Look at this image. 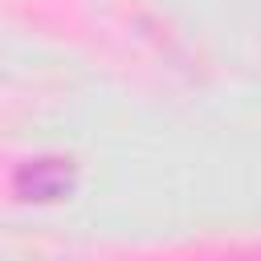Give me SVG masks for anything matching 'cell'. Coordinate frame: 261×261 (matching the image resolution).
I'll list each match as a JSON object with an SVG mask.
<instances>
[{"label":"cell","instance_id":"6da1fadb","mask_svg":"<svg viewBox=\"0 0 261 261\" xmlns=\"http://www.w3.org/2000/svg\"><path fill=\"white\" fill-rule=\"evenodd\" d=\"M73 188H77V171H73V163L61 159V155L24 159V163L12 171V196H16V200H29V204L65 200Z\"/></svg>","mask_w":261,"mask_h":261}]
</instances>
